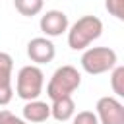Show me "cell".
<instances>
[{
	"mask_svg": "<svg viewBox=\"0 0 124 124\" xmlns=\"http://www.w3.org/2000/svg\"><path fill=\"white\" fill-rule=\"evenodd\" d=\"M101 33H103V21L97 16H83L70 27L68 45L74 50H83L95 39H99Z\"/></svg>",
	"mask_w": 124,
	"mask_h": 124,
	"instance_id": "6da1fadb",
	"label": "cell"
},
{
	"mask_svg": "<svg viewBox=\"0 0 124 124\" xmlns=\"http://www.w3.org/2000/svg\"><path fill=\"white\" fill-rule=\"evenodd\" d=\"M79 85H81V74L78 72V68L66 64V66H60L52 74L46 85V95L50 101L60 99V97H72V93L78 91Z\"/></svg>",
	"mask_w": 124,
	"mask_h": 124,
	"instance_id": "7a4b0ae2",
	"label": "cell"
},
{
	"mask_svg": "<svg viewBox=\"0 0 124 124\" xmlns=\"http://www.w3.org/2000/svg\"><path fill=\"white\" fill-rule=\"evenodd\" d=\"M43 83H45V74L39 66H35V64L23 66L17 72L16 93L23 101H33L43 93Z\"/></svg>",
	"mask_w": 124,
	"mask_h": 124,
	"instance_id": "3957f363",
	"label": "cell"
},
{
	"mask_svg": "<svg viewBox=\"0 0 124 124\" xmlns=\"http://www.w3.org/2000/svg\"><path fill=\"white\" fill-rule=\"evenodd\" d=\"M116 52L108 46H91L81 54V68L91 74L99 76L105 72H110L116 66Z\"/></svg>",
	"mask_w": 124,
	"mask_h": 124,
	"instance_id": "277c9868",
	"label": "cell"
},
{
	"mask_svg": "<svg viewBox=\"0 0 124 124\" xmlns=\"http://www.w3.org/2000/svg\"><path fill=\"white\" fill-rule=\"evenodd\" d=\"M95 108L101 124H124V105L116 97H101Z\"/></svg>",
	"mask_w": 124,
	"mask_h": 124,
	"instance_id": "5b68a950",
	"label": "cell"
},
{
	"mask_svg": "<svg viewBox=\"0 0 124 124\" xmlns=\"http://www.w3.org/2000/svg\"><path fill=\"white\" fill-rule=\"evenodd\" d=\"M54 54H56V48L52 41L46 37H35L27 43V56L35 64H46L54 58Z\"/></svg>",
	"mask_w": 124,
	"mask_h": 124,
	"instance_id": "8992f818",
	"label": "cell"
},
{
	"mask_svg": "<svg viewBox=\"0 0 124 124\" xmlns=\"http://www.w3.org/2000/svg\"><path fill=\"white\" fill-rule=\"evenodd\" d=\"M12 70H14V60L8 52H0V107L8 105L14 97V87H12Z\"/></svg>",
	"mask_w": 124,
	"mask_h": 124,
	"instance_id": "52a82bcc",
	"label": "cell"
},
{
	"mask_svg": "<svg viewBox=\"0 0 124 124\" xmlns=\"http://www.w3.org/2000/svg\"><path fill=\"white\" fill-rule=\"evenodd\" d=\"M39 25L46 37H58L68 31V16L60 10H48L45 16H41Z\"/></svg>",
	"mask_w": 124,
	"mask_h": 124,
	"instance_id": "ba28073f",
	"label": "cell"
},
{
	"mask_svg": "<svg viewBox=\"0 0 124 124\" xmlns=\"http://www.w3.org/2000/svg\"><path fill=\"white\" fill-rule=\"evenodd\" d=\"M50 116V105L43 103V101H27V105L23 107V120L25 122H45Z\"/></svg>",
	"mask_w": 124,
	"mask_h": 124,
	"instance_id": "9c48e42d",
	"label": "cell"
},
{
	"mask_svg": "<svg viewBox=\"0 0 124 124\" xmlns=\"http://www.w3.org/2000/svg\"><path fill=\"white\" fill-rule=\"evenodd\" d=\"M76 114V103L72 97H60L54 99L50 105V116L56 118L58 122H66Z\"/></svg>",
	"mask_w": 124,
	"mask_h": 124,
	"instance_id": "30bf717a",
	"label": "cell"
},
{
	"mask_svg": "<svg viewBox=\"0 0 124 124\" xmlns=\"http://www.w3.org/2000/svg\"><path fill=\"white\" fill-rule=\"evenodd\" d=\"M14 6L21 16L31 17L43 10V0H14Z\"/></svg>",
	"mask_w": 124,
	"mask_h": 124,
	"instance_id": "8fae6325",
	"label": "cell"
},
{
	"mask_svg": "<svg viewBox=\"0 0 124 124\" xmlns=\"http://www.w3.org/2000/svg\"><path fill=\"white\" fill-rule=\"evenodd\" d=\"M110 87L116 97H124V66H114L110 74Z\"/></svg>",
	"mask_w": 124,
	"mask_h": 124,
	"instance_id": "7c38bea8",
	"label": "cell"
},
{
	"mask_svg": "<svg viewBox=\"0 0 124 124\" xmlns=\"http://www.w3.org/2000/svg\"><path fill=\"white\" fill-rule=\"evenodd\" d=\"M105 8L116 19H124V0H105Z\"/></svg>",
	"mask_w": 124,
	"mask_h": 124,
	"instance_id": "4fadbf2b",
	"label": "cell"
},
{
	"mask_svg": "<svg viewBox=\"0 0 124 124\" xmlns=\"http://www.w3.org/2000/svg\"><path fill=\"white\" fill-rule=\"evenodd\" d=\"M72 118H74V124H99L97 114L91 110H81V112L74 114Z\"/></svg>",
	"mask_w": 124,
	"mask_h": 124,
	"instance_id": "5bb4252c",
	"label": "cell"
},
{
	"mask_svg": "<svg viewBox=\"0 0 124 124\" xmlns=\"http://www.w3.org/2000/svg\"><path fill=\"white\" fill-rule=\"evenodd\" d=\"M0 124H27L23 118H19V116H16L14 112H10V110H0Z\"/></svg>",
	"mask_w": 124,
	"mask_h": 124,
	"instance_id": "9a60e30c",
	"label": "cell"
}]
</instances>
